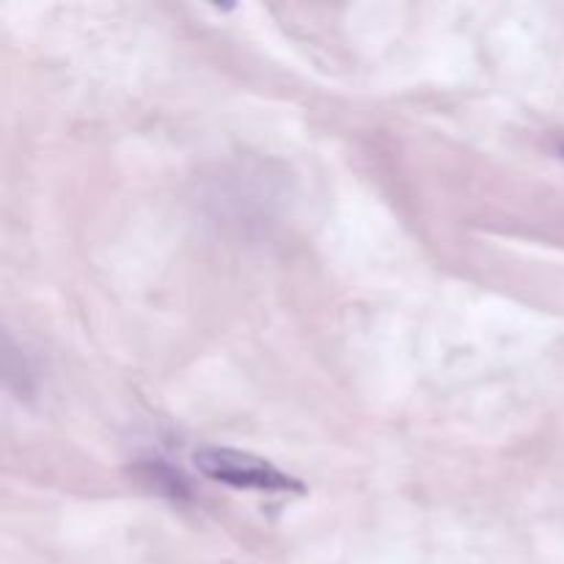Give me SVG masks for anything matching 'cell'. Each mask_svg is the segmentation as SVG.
I'll return each mask as SVG.
<instances>
[{"label": "cell", "mask_w": 564, "mask_h": 564, "mask_svg": "<svg viewBox=\"0 0 564 564\" xmlns=\"http://www.w3.org/2000/svg\"><path fill=\"white\" fill-rule=\"evenodd\" d=\"M196 468L213 482L235 490H259V494H297L301 482L279 471L273 463L240 455L231 449H202L193 455Z\"/></svg>", "instance_id": "1"}, {"label": "cell", "mask_w": 564, "mask_h": 564, "mask_svg": "<svg viewBox=\"0 0 564 564\" xmlns=\"http://www.w3.org/2000/svg\"><path fill=\"white\" fill-rule=\"evenodd\" d=\"M562 154H564V147H562Z\"/></svg>", "instance_id": "2"}]
</instances>
